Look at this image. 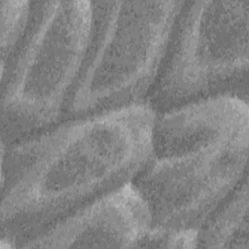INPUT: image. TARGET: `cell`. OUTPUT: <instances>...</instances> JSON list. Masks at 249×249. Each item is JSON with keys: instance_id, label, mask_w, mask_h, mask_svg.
<instances>
[{"instance_id": "6da1fadb", "label": "cell", "mask_w": 249, "mask_h": 249, "mask_svg": "<svg viewBox=\"0 0 249 249\" xmlns=\"http://www.w3.org/2000/svg\"><path fill=\"white\" fill-rule=\"evenodd\" d=\"M156 119L154 107L142 100L2 142V236L18 247L133 181L152 156Z\"/></svg>"}, {"instance_id": "7a4b0ae2", "label": "cell", "mask_w": 249, "mask_h": 249, "mask_svg": "<svg viewBox=\"0 0 249 249\" xmlns=\"http://www.w3.org/2000/svg\"><path fill=\"white\" fill-rule=\"evenodd\" d=\"M93 28L90 1L32 3L25 35L1 66L2 142L51 128L63 116Z\"/></svg>"}, {"instance_id": "3957f363", "label": "cell", "mask_w": 249, "mask_h": 249, "mask_svg": "<svg viewBox=\"0 0 249 249\" xmlns=\"http://www.w3.org/2000/svg\"><path fill=\"white\" fill-rule=\"evenodd\" d=\"M89 49L64 114L86 117L139 101L160 76L185 1H90Z\"/></svg>"}, {"instance_id": "277c9868", "label": "cell", "mask_w": 249, "mask_h": 249, "mask_svg": "<svg viewBox=\"0 0 249 249\" xmlns=\"http://www.w3.org/2000/svg\"><path fill=\"white\" fill-rule=\"evenodd\" d=\"M248 22V0L185 1L159 76V102L183 105L245 81Z\"/></svg>"}, {"instance_id": "5b68a950", "label": "cell", "mask_w": 249, "mask_h": 249, "mask_svg": "<svg viewBox=\"0 0 249 249\" xmlns=\"http://www.w3.org/2000/svg\"><path fill=\"white\" fill-rule=\"evenodd\" d=\"M249 129L165 158H150L133 179L152 227L200 229L246 176Z\"/></svg>"}, {"instance_id": "8992f818", "label": "cell", "mask_w": 249, "mask_h": 249, "mask_svg": "<svg viewBox=\"0 0 249 249\" xmlns=\"http://www.w3.org/2000/svg\"><path fill=\"white\" fill-rule=\"evenodd\" d=\"M152 228L150 208L132 181L74 211L20 248H137Z\"/></svg>"}, {"instance_id": "52a82bcc", "label": "cell", "mask_w": 249, "mask_h": 249, "mask_svg": "<svg viewBox=\"0 0 249 249\" xmlns=\"http://www.w3.org/2000/svg\"><path fill=\"white\" fill-rule=\"evenodd\" d=\"M248 102L221 93L172 108L157 116L151 158H165L249 129Z\"/></svg>"}, {"instance_id": "ba28073f", "label": "cell", "mask_w": 249, "mask_h": 249, "mask_svg": "<svg viewBox=\"0 0 249 249\" xmlns=\"http://www.w3.org/2000/svg\"><path fill=\"white\" fill-rule=\"evenodd\" d=\"M248 182L246 176L227 200L200 227L197 247L249 248Z\"/></svg>"}, {"instance_id": "9c48e42d", "label": "cell", "mask_w": 249, "mask_h": 249, "mask_svg": "<svg viewBox=\"0 0 249 249\" xmlns=\"http://www.w3.org/2000/svg\"><path fill=\"white\" fill-rule=\"evenodd\" d=\"M1 66L14 56L27 30L32 3L28 1L1 0Z\"/></svg>"}, {"instance_id": "30bf717a", "label": "cell", "mask_w": 249, "mask_h": 249, "mask_svg": "<svg viewBox=\"0 0 249 249\" xmlns=\"http://www.w3.org/2000/svg\"><path fill=\"white\" fill-rule=\"evenodd\" d=\"M199 229H162L152 227L137 248H196Z\"/></svg>"}]
</instances>
